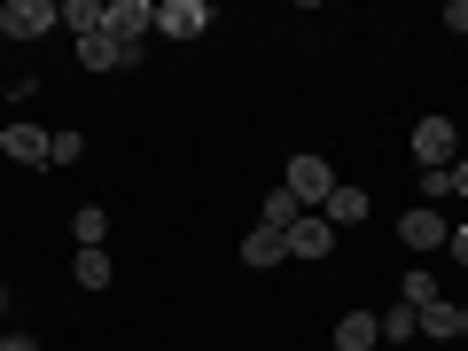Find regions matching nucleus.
<instances>
[{
  "mask_svg": "<svg viewBox=\"0 0 468 351\" xmlns=\"http://www.w3.org/2000/svg\"><path fill=\"white\" fill-rule=\"evenodd\" d=\"M242 258H250V266H282V258H289V234H282V227H266V218H258V227L242 234Z\"/></svg>",
  "mask_w": 468,
  "mask_h": 351,
  "instance_id": "9",
  "label": "nucleus"
},
{
  "mask_svg": "<svg viewBox=\"0 0 468 351\" xmlns=\"http://www.w3.org/2000/svg\"><path fill=\"white\" fill-rule=\"evenodd\" d=\"M297 218H304V203L289 196V187H273V196H266V227H282V234H289Z\"/></svg>",
  "mask_w": 468,
  "mask_h": 351,
  "instance_id": "17",
  "label": "nucleus"
},
{
  "mask_svg": "<svg viewBox=\"0 0 468 351\" xmlns=\"http://www.w3.org/2000/svg\"><path fill=\"white\" fill-rule=\"evenodd\" d=\"M0 39H8V32H0Z\"/></svg>",
  "mask_w": 468,
  "mask_h": 351,
  "instance_id": "28",
  "label": "nucleus"
},
{
  "mask_svg": "<svg viewBox=\"0 0 468 351\" xmlns=\"http://www.w3.org/2000/svg\"><path fill=\"white\" fill-rule=\"evenodd\" d=\"M328 250H335V227L320 211H304L297 227H289V258H328Z\"/></svg>",
  "mask_w": 468,
  "mask_h": 351,
  "instance_id": "8",
  "label": "nucleus"
},
{
  "mask_svg": "<svg viewBox=\"0 0 468 351\" xmlns=\"http://www.w3.org/2000/svg\"><path fill=\"white\" fill-rule=\"evenodd\" d=\"M445 250H452V266L468 273V227H452V234H445Z\"/></svg>",
  "mask_w": 468,
  "mask_h": 351,
  "instance_id": "22",
  "label": "nucleus"
},
{
  "mask_svg": "<svg viewBox=\"0 0 468 351\" xmlns=\"http://www.w3.org/2000/svg\"><path fill=\"white\" fill-rule=\"evenodd\" d=\"M0 149L16 156V165H48V133H39V125H8V133H0Z\"/></svg>",
  "mask_w": 468,
  "mask_h": 351,
  "instance_id": "12",
  "label": "nucleus"
},
{
  "mask_svg": "<svg viewBox=\"0 0 468 351\" xmlns=\"http://www.w3.org/2000/svg\"><path fill=\"white\" fill-rule=\"evenodd\" d=\"M0 313H8V282H0Z\"/></svg>",
  "mask_w": 468,
  "mask_h": 351,
  "instance_id": "26",
  "label": "nucleus"
},
{
  "mask_svg": "<svg viewBox=\"0 0 468 351\" xmlns=\"http://www.w3.org/2000/svg\"><path fill=\"white\" fill-rule=\"evenodd\" d=\"M110 32L141 48V39L156 32V0H110Z\"/></svg>",
  "mask_w": 468,
  "mask_h": 351,
  "instance_id": "6",
  "label": "nucleus"
},
{
  "mask_svg": "<svg viewBox=\"0 0 468 351\" xmlns=\"http://www.w3.org/2000/svg\"><path fill=\"white\" fill-rule=\"evenodd\" d=\"M445 24H452V32H468V0H452V8H445Z\"/></svg>",
  "mask_w": 468,
  "mask_h": 351,
  "instance_id": "23",
  "label": "nucleus"
},
{
  "mask_svg": "<svg viewBox=\"0 0 468 351\" xmlns=\"http://www.w3.org/2000/svg\"><path fill=\"white\" fill-rule=\"evenodd\" d=\"M406 304H414V313L437 304V273H406Z\"/></svg>",
  "mask_w": 468,
  "mask_h": 351,
  "instance_id": "20",
  "label": "nucleus"
},
{
  "mask_svg": "<svg viewBox=\"0 0 468 351\" xmlns=\"http://www.w3.org/2000/svg\"><path fill=\"white\" fill-rule=\"evenodd\" d=\"M452 196H468V156H461V165H452Z\"/></svg>",
  "mask_w": 468,
  "mask_h": 351,
  "instance_id": "25",
  "label": "nucleus"
},
{
  "mask_svg": "<svg viewBox=\"0 0 468 351\" xmlns=\"http://www.w3.org/2000/svg\"><path fill=\"white\" fill-rule=\"evenodd\" d=\"M79 63L86 70H117V63H141V48H133V39H117L110 24H101L94 39H79Z\"/></svg>",
  "mask_w": 468,
  "mask_h": 351,
  "instance_id": "5",
  "label": "nucleus"
},
{
  "mask_svg": "<svg viewBox=\"0 0 468 351\" xmlns=\"http://www.w3.org/2000/svg\"><path fill=\"white\" fill-rule=\"evenodd\" d=\"M414 165L421 172H452V165H461V133H452V117H421V125H414Z\"/></svg>",
  "mask_w": 468,
  "mask_h": 351,
  "instance_id": "1",
  "label": "nucleus"
},
{
  "mask_svg": "<svg viewBox=\"0 0 468 351\" xmlns=\"http://www.w3.org/2000/svg\"><path fill=\"white\" fill-rule=\"evenodd\" d=\"M445 211H406L399 218V242H406V250H445Z\"/></svg>",
  "mask_w": 468,
  "mask_h": 351,
  "instance_id": "7",
  "label": "nucleus"
},
{
  "mask_svg": "<svg viewBox=\"0 0 468 351\" xmlns=\"http://www.w3.org/2000/svg\"><path fill=\"white\" fill-rule=\"evenodd\" d=\"M203 24H211L203 0H156V32L165 39H203Z\"/></svg>",
  "mask_w": 468,
  "mask_h": 351,
  "instance_id": "4",
  "label": "nucleus"
},
{
  "mask_svg": "<svg viewBox=\"0 0 468 351\" xmlns=\"http://www.w3.org/2000/svg\"><path fill=\"white\" fill-rule=\"evenodd\" d=\"M70 234H79V250H101V234H110V211H101V203H86V211L70 218Z\"/></svg>",
  "mask_w": 468,
  "mask_h": 351,
  "instance_id": "15",
  "label": "nucleus"
},
{
  "mask_svg": "<svg viewBox=\"0 0 468 351\" xmlns=\"http://www.w3.org/2000/svg\"><path fill=\"white\" fill-rule=\"evenodd\" d=\"M421 335H461V304H421Z\"/></svg>",
  "mask_w": 468,
  "mask_h": 351,
  "instance_id": "16",
  "label": "nucleus"
},
{
  "mask_svg": "<svg viewBox=\"0 0 468 351\" xmlns=\"http://www.w3.org/2000/svg\"><path fill=\"white\" fill-rule=\"evenodd\" d=\"M320 218H328V227H359V218H367V187H344V180H335V196L320 203Z\"/></svg>",
  "mask_w": 468,
  "mask_h": 351,
  "instance_id": "10",
  "label": "nucleus"
},
{
  "mask_svg": "<svg viewBox=\"0 0 468 351\" xmlns=\"http://www.w3.org/2000/svg\"><path fill=\"white\" fill-rule=\"evenodd\" d=\"M55 24H63L55 0H0V32H8V39H48Z\"/></svg>",
  "mask_w": 468,
  "mask_h": 351,
  "instance_id": "2",
  "label": "nucleus"
},
{
  "mask_svg": "<svg viewBox=\"0 0 468 351\" xmlns=\"http://www.w3.org/2000/svg\"><path fill=\"white\" fill-rule=\"evenodd\" d=\"M79 289H110V250H79Z\"/></svg>",
  "mask_w": 468,
  "mask_h": 351,
  "instance_id": "18",
  "label": "nucleus"
},
{
  "mask_svg": "<svg viewBox=\"0 0 468 351\" xmlns=\"http://www.w3.org/2000/svg\"><path fill=\"white\" fill-rule=\"evenodd\" d=\"M461 335H468V304H461Z\"/></svg>",
  "mask_w": 468,
  "mask_h": 351,
  "instance_id": "27",
  "label": "nucleus"
},
{
  "mask_svg": "<svg viewBox=\"0 0 468 351\" xmlns=\"http://www.w3.org/2000/svg\"><path fill=\"white\" fill-rule=\"evenodd\" d=\"M421 196H430V203H452V172H421Z\"/></svg>",
  "mask_w": 468,
  "mask_h": 351,
  "instance_id": "21",
  "label": "nucleus"
},
{
  "mask_svg": "<svg viewBox=\"0 0 468 351\" xmlns=\"http://www.w3.org/2000/svg\"><path fill=\"white\" fill-rule=\"evenodd\" d=\"M0 351H39V344H32V335H0Z\"/></svg>",
  "mask_w": 468,
  "mask_h": 351,
  "instance_id": "24",
  "label": "nucleus"
},
{
  "mask_svg": "<svg viewBox=\"0 0 468 351\" xmlns=\"http://www.w3.org/2000/svg\"><path fill=\"white\" fill-rule=\"evenodd\" d=\"M79 156H86L79 133H48V165H79Z\"/></svg>",
  "mask_w": 468,
  "mask_h": 351,
  "instance_id": "19",
  "label": "nucleus"
},
{
  "mask_svg": "<svg viewBox=\"0 0 468 351\" xmlns=\"http://www.w3.org/2000/svg\"><path fill=\"white\" fill-rule=\"evenodd\" d=\"M63 24H70L79 39H94L101 24H110V8H101V0H63Z\"/></svg>",
  "mask_w": 468,
  "mask_h": 351,
  "instance_id": "13",
  "label": "nucleus"
},
{
  "mask_svg": "<svg viewBox=\"0 0 468 351\" xmlns=\"http://www.w3.org/2000/svg\"><path fill=\"white\" fill-rule=\"evenodd\" d=\"M375 344H383L375 313H344V320H335V351H375Z\"/></svg>",
  "mask_w": 468,
  "mask_h": 351,
  "instance_id": "11",
  "label": "nucleus"
},
{
  "mask_svg": "<svg viewBox=\"0 0 468 351\" xmlns=\"http://www.w3.org/2000/svg\"><path fill=\"white\" fill-rule=\"evenodd\" d=\"M375 328H383V344H414V335H421V313H414V304H390Z\"/></svg>",
  "mask_w": 468,
  "mask_h": 351,
  "instance_id": "14",
  "label": "nucleus"
},
{
  "mask_svg": "<svg viewBox=\"0 0 468 351\" xmlns=\"http://www.w3.org/2000/svg\"><path fill=\"white\" fill-rule=\"evenodd\" d=\"M282 187L304 203V211H320V203L335 196V172H328V156H289V180Z\"/></svg>",
  "mask_w": 468,
  "mask_h": 351,
  "instance_id": "3",
  "label": "nucleus"
}]
</instances>
